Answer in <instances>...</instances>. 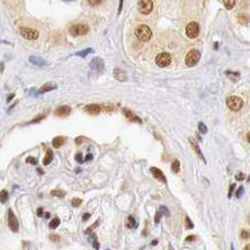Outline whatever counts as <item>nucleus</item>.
I'll list each match as a JSON object with an SVG mask.
<instances>
[{"label":"nucleus","instance_id":"1","mask_svg":"<svg viewBox=\"0 0 250 250\" xmlns=\"http://www.w3.org/2000/svg\"><path fill=\"white\" fill-rule=\"evenodd\" d=\"M136 36L141 42H147L152 38V30L146 25H140L136 28Z\"/></svg>","mask_w":250,"mask_h":250},{"label":"nucleus","instance_id":"2","mask_svg":"<svg viewBox=\"0 0 250 250\" xmlns=\"http://www.w3.org/2000/svg\"><path fill=\"white\" fill-rule=\"evenodd\" d=\"M226 104L233 111H238L243 107V101L238 96H229L226 100Z\"/></svg>","mask_w":250,"mask_h":250},{"label":"nucleus","instance_id":"3","mask_svg":"<svg viewBox=\"0 0 250 250\" xmlns=\"http://www.w3.org/2000/svg\"><path fill=\"white\" fill-rule=\"evenodd\" d=\"M199 59H200V52H199L198 50H195V49H193V50L189 51V53L186 54V57H185V64H186V66H189V67H193V66L197 65Z\"/></svg>","mask_w":250,"mask_h":250},{"label":"nucleus","instance_id":"4","mask_svg":"<svg viewBox=\"0 0 250 250\" xmlns=\"http://www.w3.org/2000/svg\"><path fill=\"white\" fill-rule=\"evenodd\" d=\"M89 31V27L84 23H77L70 27V33L72 34L73 36H82Z\"/></svg>","mask_w":250,"mask_h":250},{"label":"nucleus","instance_id":"5","mask_svg":"<svg viewBox=\"0 0 250 250\" xmlns=\"http://www.w3.org/2000/svg\"><path fill=\"white\" fill-rule=\"evenodd\" d=\"M20 34L22 35L23 38L29 41H35L38 38V31L34 30V29H30V28H27V27H21Z\"/></svg>","mask_w":250,"mask_h":250},{"label":"nucleus","instance_id":"6","mask_svg":"<svg viewBox=\"0 0 250 250\" xmlns=\"http://www.w3.org/2000/svg\"><path fill=\"white\" fill-rule=\"evenodd\" d=\"M138 9L144 15L150 14L153 9V1L152 0H138Z\"/></svg>","mask_w":250,"mask_h":250},{"label":"nucleus","instance_id":"7","mask_svg":"<svg viewBox=\"0 0 250 250\" xmlns=\"http://www.w3.org/2000/svg\"><path fill=\"white\" fill-rule=\"evenodd\" d=\"M155 63H156V65L160 66V67H167V66L170 65L171 56L167 52L160 53V54L156 56V58H155Z\"/></svg>","mask_w":250,"mask_h":250},{"label":"nucleus","instance_id":"8","mask_svg":"<svg viewBox=\"0 0 250 250\" xmlns=\"http://www.w3.org/2000/svg\"><path fill=\"white\" fill-rule=\"evenodd\" d=\"M185 33H186V36L190 37V38L197 37L198 34H199V25H198L197 22H190V23L186 26Z\"/></svg>","mask_w":250,"mask_h":250},{"label":"nucleus","instance_id":"9","mask_svg":"<svg viewBox=\"0 0 250 250\" xmlns=\"http://www.w3.org/2000/svg\"><path fill=\"white\" fill-rule=\"evenodd\" d=\"M90 68L93 71H95V72L102 73L103 70H104V61H103V59L100 58V57L93 58L92 61H90Z\"/></svg>","mask_w":250,"mask_h":250},{"label":"nucleus","instance_id":"10","mask_svg":"<svg viewBox=\"0 0 250 250\" xmlns=\"http://www.w3.org/2000/svg\"><path fill=\"white\" fill-rule=\"evenodd\" d=\"M8 226H9L11 230L14 232V233H16L19 230V221H18V219L14 215L13 211L11 209L8 210Z\"/></svg>","mask_w":250,"mask_h":250},{"label":"nucleus","instance_id":"11","mask_svg":"<svg viewBox=\"0 0 250 250\" xmlns=\"http://www.w3.org/2000/svg\"><path fill=\"white\" fill-rule=\"evenodd\" d=\"M54 113H56V116H59V117H66V116H68V115L71 113V107H68V105H61V107L56 109Z\"/></svg>","mask_w":250,"mask_h":250},{"label":"nucleus","instance_id":"12","mask_svg":"<svg viewBox=\"0 0 250 250\" xmlns=\"http://www.w3.org/2000/svg\"><path fill=\"white\" fill-rule=\"evenodd\" d=\"M151 173L153 174V176L156 178V179H159V181H161V182H163V183H167V179H166L165 174H163L162 171L160 170L159 168H155V167H152V168H151Z\"/></svg>","mask_w":250,"mask_h":250},{"label":"nucleus","instance_id":"13","mask_svg":"<svg viewBox=\"0 0 250 250\" xmlns=\"http://www.w3.org/2000/svg\"><path fill=\"white\" fill-rule=\"evenodd\" d=\"M113 77H115V79H117L118 81H122V82H124V81L127 80L126 73L123 70H120V68H115L113 70Z\"/></svg>","mask_w":250,"mask_h":250},{"label":"nucleus","instance_id":"14","mask_svg":"<svg viewBox=\"0 0 250 250\" xmlns=\"http://www.w3.org/2000/svg\"><path fill=\"white\" fill-rule=\"evenodd\" d=\"M123 113L125 115V117L127 119H130L131 122H137V123H141V119L139 118L138 116H136L133 112L131 111V110H129V109H126V108H124L123 109Z\"/></svg>","mask_w":250,"mask_h":250},{"label":"nucleus","instance_id":"15","mask_svg":"<svg viewBox=\"0 0 250 250\" xmlns=\"http://www.w3.org/2000/svg\"><path fill=\"white\" fill-rule=\"evenodd\" d=\"M85 110L92 115H97L101 112V105L99 104H89V105H86Z\"/></svg>","mask_w":250,"mask_h":250},{"label":"nucleus","instance_id":"16","mask_svg":"<svg viewBox=\"0 0 250 250\" xmlns=\"http://www.w3.org/2000/svg\"><path fill=\"white\" fill-rule=\"evenodd\" d=\"M29 61L33 64V65H36V66H44L46 65V61L43 58H41V57H38V56H31V57H29Z\"/></svg>","mask_w":250,"mask_h":250},{"label":"nucleus","instance_id":"17","mask_svg":"<svg viewBox=\"0 0 250 250\" xmlns=\"http://www.w3.org/2000/svg\"><path fill=\"white\" fill-rule=\"evenodd\" d=\"M189 141H190L191 146H192V148H193V151L197 153V155L200 158V160L202 161H204V162H206V160H205L204 155H203V153H202V151H200V148H199V146L197 145V143H195V140L193 139H189Z\"/></svg>","mask_w":250,"mask_h":250},{"label":"nucleus","instance_id":"18","mask_svg":"<svg viewBox=\"0 0 250 250\" xmlns=\"http://www.w3.org/2000/svg\"><path fill=\"white\" fill-rule=\"evenodd\" d=\"M56 88H57V86L54 85V84H45L44 86H42V87H41L40 90H38V93H40V94H43V93L51 92V90L56 89Z\"/></svg>","mask_w":250,"mask_h":250},{"label":"nucleus","instance_id":"19","mask_svg":"<svg viewBox=\"0 0 250 250\" xmlns=\"http://www.w3.org/2000/svg\"><path fill=\"white\" fill-rule=\"evenodd\" d=\"M52 159H53L52 151H51V150H48V151H46L45 156H44V159H43V165L44 166L50 165V163H51V161H52Z\"/></svg>","mask_w":250,"mask_h":250},{"label":"nucleus","instance_id":"20","mask_svg":"<svg viewBox=\"0 0 250 250\" xmlns=\"http://www.w3.org/2000/svg\"><path fill=\"white\" fill-rule=\"evenodd\" d=\"M64 143H65V138L64 137H56L52 140V146L54 148H59L60 146H63Z\"/></svg>","mask_w":250,"mask_h":250},{"label":"nucleus","instance_id":"21","mask_svg":"<svg viewBox=\"0 0 250 250\" xmlns=\"http://www.w3.org/2000/svg\"><path fill=\"white\" fill-rule=\"evenodd\" d=\"M126 226H127L129 228H136V227L138 226V224H137L136 219L132 217V215H130V217L127 218V224H126Z\"/></svg>","mask_w":250,"mask_h":250},{"label":"nucleus","instance_id":"22","mask_svg":"<svg viewBox=\"0 0 250 250\" xmlns=\"http://www.w3.org/2000/svg\"><path fill=\"white\" fill-rule=\"evenodd\" d=\"M7 200H8V192L7 190H1L0 191V203L5 204Z\"/></svg>","mask_w":250,"mask_h":250},{"label":"nucleus","instance_id":"23","mask_svg":"<svg viewBox=\"0 0 250 250\" xmlns=\"http://www.w3.org/2000/svg\"><path fill=\"white\" fill-rule=\"evenodd\" d=\"M59 224H60L59 218H53L52 220H51V222H50V225H49V227H50L51 229H54V228H57V227L59 226Z\"/></svg>","mask_w":250,"mask_h":250},{"label":"nucleus","instance_id":"24","mask_svg":"<svg viewBox=\"0 0 250 250\" xmlns=\"http://www.w3.org/2000/svg\"><path fill=\"white\" fill-rule=\"evenodd\" d=\"M93 52V49H90V48H88V49H86V50H82V51H78V52L75 53V56H79V57H82V58H85L86 56L88 54V53Z\"/></svg>","mask_w":250,"mask_h":250},{"label":"nucleus","instance_id":"25","mask_svg":"<svg viewBox=\"0 0 250 250\" xmlns=\"http://www.w3.org/2000/svg\"><path fill=\"white\" fill-rule=\"evenodd\" d=\"M222 1H224V5L227 9H232L235 5V0H222Z\"/></svg>","mask_w":250,"mask_h":250},{"label":"nucleus","instance_id":"26","mask_svg":"<svg viewBox=\"0 0 250 250\" xmlns=\"http://www.w3.org/2000/svg\"><path fill=\"white\" fill-rule=\"evenodd\" d=\"M51 195H52V196H56V197L63 198L66 195V192L63 190H52L51 191Z\"/></svg>","mask_w":250,"mask_h":250},{"label":"nucleus","instance_id":"27","mask_svg":"<svg viewBox=\"0 0 250 250\" xmlns=\"http://www.w3.org/2000/svg\"><path fill=\"white\" fill-rule=\"evenodd\" d=\"M171 170L174 171V173H177V171L179 170V161H178V160H175V161L173 162V165H171Z\"/></svg>","mask_w":250,"mask_h":250},{"label":"nucleus","instance_id":"28","mask_svg":"<svg viewBox=\"0 0 250 250\" xmlns=\"http://www.w3.org/2000/svg\"><path fill=\"white\" fill-rule=\"evenodd\" d=\"M99 224H100V220H96V221H95V224L92 225V226H90L89 228H87V229H86V234H90L93 230H94L95 228H96V227H97V226H99Z\"/></svg>","mask_w":250,"mask_h":250},{"label":"nucleus","instance_id":"29","mask_svg":"<svg viewBox=\"0 0 250 250\" xmlns=\"http://www.w3.org/2000/svg\"><path fill=\"white\" fill-rule=\"evenodd\" d=\"M198 130H199V132H200V133L205 134V133L207 132V127H206V125H205L204 123H202V122H200V123L198 124Z\"/></svg>","mask_w":250,"mask_h":250},{"label":"nucleus","instance_id":"30","mask_svg":"<svg viewBox=\"0 0 250 250\" xmlns=\"http://www.w3.org/2000/svg\"><path fill=\"white\" fill-rule=\"evenodd\" d=\"M44 118H45V115H40V116H37L36 118H34L33 120H30L29 123H30V124H34V123H38V122H41L42 119H44Z\"/></svg>","mask_w":250,"mask_h":250},{"label":"nucleus","instance_id":"31","mask_svg":"<svg viewBox=\"0 0 250 250\" xmlns=\"http://www.w3.org/2000/svg\"><path fill=\"white\" fill-rule=\"evenodd\" d=\"M71 203H72V205H73V206H75V207H78L79 205H81V203H82V200H81L80 198H73V199H72V202H71Z\"/></svg>","mask_w":250,"mask_h":250},{"label":"nucleus","instance_id":"32","mask_svg":"<svg viewBox=\"0 0 250 250\" xmlns=\"http://www.w3.org/2000/svg\"><path fill=\"white\" fill-rule=\"evenodd\" d=\"M185 226H186V228H189V229L193 228V224H192V221L190 220V218L189 217L185 218Z\"/></svg>","mask_w":250,"mask_h":250},{"label":"nucleus","instance_id":"33","mask_svg":"<svg viewBox=\"0 0 250 250\" xmlns=\"http://www.w3.org/2000/svg\"><path fill=\"white\" fill-rule=\"evenodd\" d=\"M241 237H242L243 240H247V238H249L250 237V233L248 232V230L243 229L242 232H241Z\"/></svg>","mask_w":250,"mask_h":250},{"label":"nucleus","instance_id":"34","mask_svg":"<svg viewBox=\"0 0 250 250\" xmlns=\"http://www.w3.org/2000/svg\"><path fill=\"white\" fill-rule=\"evenodd\" d=\"M27 163H31V165H37V159L36 158H33V156H29V158H27Z\"/></svg>","mask_w":250,"mask_h":250},{"label":"nucleus","instance_id":"35","mask_svg":"<svg viewBox=\"0 0 250 250\" xmlns=\"http://www.w3.org/2000/svg\"><path fill=\"white\" fill-rule=\"evenodd\" d=\"M160 212L161 214H165V215H169V210L166 207V206H160Z\"/></svg>","mask_w":250,"mask_h":250},{"label":"nucleus","instance_id":"36","mask_svg":"<svg viewBox=\"0 0 250 250\" xmlns=\"http://www.w3.org/2000/svg\"><path fill=\"white\" fill-rule=\"evenodd\" d=\"M102 2V0H88V4L90 6H97Z\"/></svg>","mask_w":250,"mask_h":250},{"label":"nucleus","instance_id":"37","mask_svg":"<svg viewBox=\"0 0 250 250\" xmlns=\"http://www.w3.org/2000/svg\"><path fill=\"white\" fill-rule=\"evenodd\" d=\"M161 215H162V214H161V212H160V211L155 213V218H154V222H155V224H159V222H160Z\"/></svg>","mask_w":250,"mask_h":250},{"label":"nucleus","instance_id":"38","mask_svg":"<svg viewBox=\"0 0 250 250\" xmlns=\"http://www.w3.org/2000/svg\"><path fill=\"white\" fill-rule=\"evenodd\" d=\"M50 240L53 241V242H58L60 240V237L58 235H50Z\"/></svg>","mask_w":250,"mask_h":250},{"label":"nucleus","instance_id":"39","mask_svg":"<svg viewBox=\"0 0 250 250\" xmlns=\"http://www.w3.org/2000/svg\"><path fill=\"white\" fill-rule=\"evenodd\" d=\"M236 179L237 181H242V179H244V174L243 173H238L236 175Z\"/></svg>","mask_w":250,"mask_h":250},{"label":"nucleus","instance_id":"40","mask_svg":"<svg viewBox=\"0 0 250 250\" xmlns=\"http://www.w3.org/2000/svg\"><path fill=\"white\" fill-rule=\"evenodd\" d=\"M75 160H77L78 162H82V161H84V160H82V154L78 153V154L75 155Z\"/></svg>","mask_w":250,"mask_h":250},{"label":"nucleus","instance_id":"41","mask_svg":"<svg viewBox=\"0 0 250 250\" xmlns=\"http://www.w3.org/2000/svg\"><path fill=\"white\" fill-rule=\"evenodd\" d=\"M242 192H243V186H240V189H238L236 192V197L237 198L241 197V193H242Z\"/></svg>","mask_w":250,"mask_h":250},{"label":"nucleus","instance_id":"42","mask_svg":"<svg viewBox=\"0 0 250 250\" xmlns=\"http://www.w3.org/2000/svg\"><path fill=\"white\" fill-rule=\"evenodd\" d=\"M123 2H124V0H119L118 12H117V13H118V14H120V12H122V8H123Z\"/></svg>","mask_w":250,"mask_h":250},{"label":"nucleus","instance_id":"43","mask_svg":"<svg viewBox=\"0 0 250 250\" xmlns=\"http://www.w3.org/2000/svg\"><path fill=\"white\" fill-rule=\"evenodd\" d=\"M93 247H94L96 250L100 248V244H99V242H97V240H94V241H93Z\"/></svg>","mask_w":250,"mask_h":250},{"label":"nucleus","instance_id":"44","mask_svg":"<svg viewBox=\"0 0 250 250\" xmlns=\"http://www.w3.org/2000/svg\"><path fill=\"white\" fill-rule=\"evenodd\" d=\"M89 218H90V213H85L84 217H82V220H84V221H87Z\"/></svg>","mask_w":250,"mask_h":250},{"label":"nucleus","instance_id":"45","mask_svg":"<svg viewBox=\"0 0 250 250\" xmlns=\"http://www.w3.org/2000/svg\"><path fill=\"white\" fill-rule=\"evenodd\" d=\"M37 215H38V217H43V209H42V207H38V209H37Z\"/></svg>","mask_w":250,"mask_h":250},{"label":"nucleus","instance_id":"46","mask_svg":"<svg viewBox=\"0 0 250 250\" xmlns=\"http://www.w3.org/2000/svg\"><path fill=\"white\" fill-rule=\"evenodd\" d=\"M234 188H235V184H232L229 188V193H228V197H232V192H233V190H234Z\"/></svg>","mask_w":250,"mask_h":250},{"label":"nucleus","instance_id":"47","mask_svg":"<svg viewBox=\"0 0 250 250\" xmlns=\"http://www.w3.org/2000/svg\"><path fill=\"white\" fill-rule=\"evenodd\" d=\"M195 238H196V236H193V235H190V236H188L186 238H185V241H188V242H189V241H193Z\"/></svg>","mask_w":250,"mask_h":250},{"label":"nucleus","instance_id":"48","mask_svg":"<svg viewBox=\"0 0 250 250\" xmlns=\"http://www.w3.org/2000/svg\"><path fill=\"white\" fill-rule=\"evenodd\" d=\"M92 159H93V155H92V154H88V155L86 156L85 160H86V161H89V160H92Z\"/></svg>","mask_w":250,"mask_h":250},{"label":"nucleus","instance_id":"49","mask_svg":"<svg viewBox=\"0 0 250 250\" xmlns=\"http://www.w3.org/2000/svg\"><path fill=\"white\" fill-rule=\"evenodd\" d=\"M13 97H14V94H11V95H9V96L7 97V102H11V101H12V99H13Z\"/></svg>","mask_w":250,"mask_h":250},{"label":"nucleus","instance_id":"50","mask_svg":"<svg viewBox=\"0 0 250 250\" xmlns=\"http://www.w3.org/2000/svg\"><path fill=\"white\" fill-rule=\"evenodd\" d=\"M81 141H82V138H77V140H75V143H77V144H80Z\"/></svg>","mask_w":250,"mask_h":250},{"label":"nucleus","instance_id":"51","mask_svg":"<svg viewBox=\"0 0 250 250\" xmlns=\"http://www.w3.org/2000/svg\"><path fill=\"white\" fill-rule=\"evenodd\" d=\"M244 250H250V244H247V245L244 247Z\"/></svg>","mask_w":250,"mask_h":250},{"label":"nucleus","instance_id":"52","mask_svg":"<svg viewBox=\"0 0 250 250\" xmlns=\"http://www.w3.org/2000/svg\"><path fill=\"white\" fill-rule=\"evenodd\" d=\"M247 140H248V143L250 144V132L248 133V136H247Z\"/></svg>","mask_w":250,"mask_h":250},{"label":"nucleus","instance_id":"53","mask_svg":"<svg viewBox=\"0 0 250 250\" xmlns=\"http://www.w3.org/2000/svg\"><path fill=\"white\" fill-rule=\"evenodd\" d=\"M152 244H153V245H155V244H158V241H156V240H154V241L152 242Z\"/></svg>","mask_w":250,"mask_h":250},{"label":"nucleus","instance_id":"54","mask_svg":"<svg viewBox=\"0 0 250 250\" xmlns=\"http://www.w3.org/2000/svg\"><path fill=\"white\" fill-rule=\"evenodd\" d=\"M37 171H38V173H40V174H43V171H42V169H40V168H38V169H37Z\"/></svg>","mask_w":250,"mask_h":250},{"label":"nucleus","instance_id":"55","mask_svg":"<svg viewBox=\"0 0 250 250\" xmlns=\"http://www.w3.org/2000/svg\"><path fill=\"white\" fill-rule=\"evenodd\" d=\"M45 218H50V213H45Z\"/></svg>","mask_w":250,"mask_h":250},{"label":"nucleus","instance_id":"56","mask_svg":"<svg viewBox=\"0 0 250 250\" xmlns=\"http://www.w3.org/2000/svg\"><path fill=\"white\" fill-rule=\"evenodd\" d=\"M64 1H73V0H64Z\"/></svg>","mask_w":250,"mask_h":250},{"label":"nucleus","instance_id":"57","mask_svg":"<svg viewBox=\"0 0 250 250\" xmlns=\"http://www.w3.org/2000/svg\"><path fill=\"white\" fill-rule=\"evenodd\" d=\"M232 250H234V248H233V245H232Z\"/></svg>","mask_w":250,"mask_h":250}]
</instances>
